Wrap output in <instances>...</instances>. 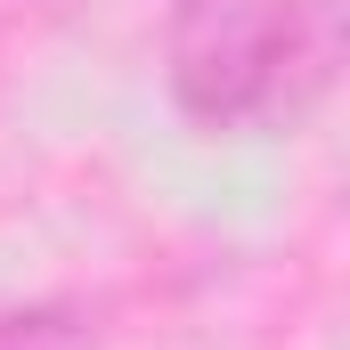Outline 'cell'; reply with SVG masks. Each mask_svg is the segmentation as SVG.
Wrapping results in <instances>:
<instances>
[{"instance_id": "6da1fadb", "label": "cell", "mask_w": 350, "mask_h": 350, "mask_svg": "<svg viewBox=\"0 0 350 350\" xmlns=\"http://www.w3.org/2000/svg\"><path fill=\"white\" fill-rule=\"evenodd\" d=\"M326 82V8L318 0H172L163 90L204 131H253L301 114Z\"/></svg>"}, {"instance_id": "7a4b0ae2", "label": "cell", "mask_w": 350, "mask_h": 350, "mask_svg": "<svg viewBox=\"0 0 350 350\" xmlns=\"http://www.w3.org/2000/svg\"><path fill=\"white\" fill-rule=\"evenodd\" d=\"M0 350H98V310L74 293L0 301Z\"/></svg>"}]
</instances>
